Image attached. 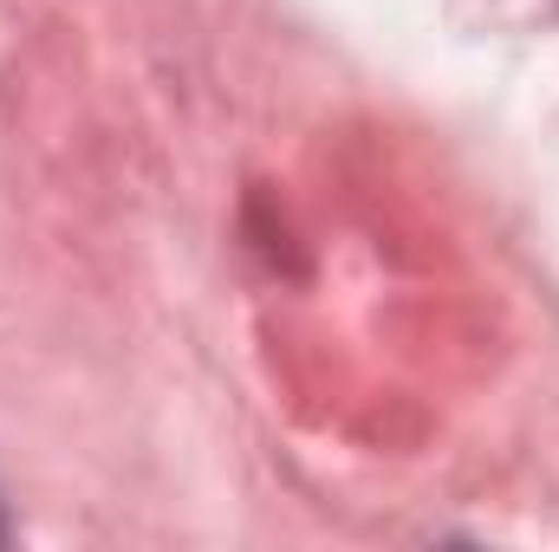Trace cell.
I'll return each mask as SVG.
<instances>
[]
</instances>
